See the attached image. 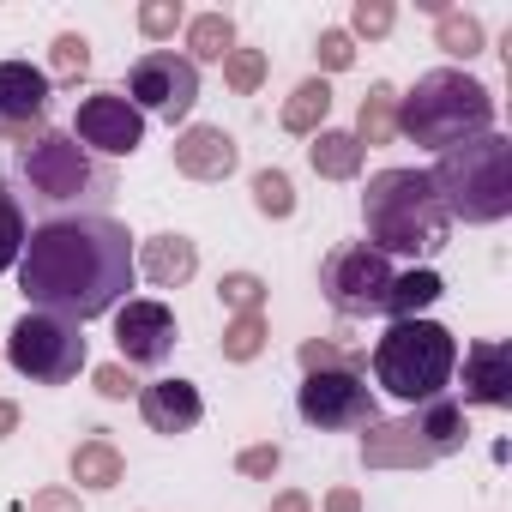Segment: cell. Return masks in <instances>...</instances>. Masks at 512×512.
<instances>
[{
  "mask_svg": "<svg viewBox=\"0 0 512 512\" xmlns=\"http://www.w3.org/2000/svg\"><path fill=\"white\" fill-rule=\"evenodd\" d=\"M13 428H19V404H13V398H0V440H7Z\"/></svg>",
  "mask_w": 512,
  "mask_h": 512,
  "instance_id": "60d3db41",
  "label": "cell"
},
{
  "mask_svg": "<svg viewBox=\"0 0 512 512\" xmlns=\"http://www.w3.org/2000/svg\"><path fill=\"white\" fill-rule=\"evenodd\" d=\"M320 73H344V67H356V37L350 31H320Z\"/></svg>",
  "mask_w": 512,
  "mask_h": 512,
  "instance_id": "e575fe53",
  "label": "cell"
},
{
  "mask_svg": "<svg viewBox=\"0 0 512 512\" xmlns=\"http://www.w3.org/2000/svg\"><path fill=\"white\" fill-rule=\"evenodd\" d=\"M308 163H314V175H326V181H356V175H362V145H356V133L320 127L314 145H308Z\"/></svg>",
  "mask_w": 512,
  "mask_h": 512,
  "instance_id": "ffe728a7",
  "label": "cell"
},
{
  "mask_svg": "<svg viewBox=\"0 0 512 512\" xmlns=\"http://www.w3.org/2000/svg\"><path fill=\"white\" fill-rule=\"evenodd\" d=\"M49 61H55V79H79V73L91 67V43H85L79 31H61L55 49H49Z\"/></svg>",
  "mask_w": 512,
  "mask_h": 512,
  "instance_id": "d6a6232c",
  "label": "cell"
},
{
  "mask_svg": "<svg viewBox=\"0 0 512 512\" xmlns=\"http://www.w3.org/2000/svg\"><path fill=\"white\" fill-rule=\"evenodd\" d=\"M181 25H187V13H181V0H145V7H139V31H145L151 43L175 37Z\"/></svg>",
  "mask_w": 512,
  "mask_h": 512,
  "instance_id": "1f68e13d",
  "label": "cell"
},
{
  "mask_svg": "<svg viewBox=\"0 0 512 512\" xmlns=\"http://www.w3.org/2000/svg\"><path fill=\"white\" fill-rule=\"evenodd\" d=\"M253 211L272 217V223L296 217V187H290L284 169H260V175H253Z\"/></svg>",
  "mask_w": 512,
  "mask_h": 512,
  "instance_id": "484cf974",
  "label": "cell"
},
{
  "mask_svg": "<svg viewBox=\"0 0 512 512\" xmlns=\"http://www.w3.org/2000/svg\"><path fill=\"white\" fill-rule=\"evenodd\" d=\"M25 211H19V199L0 187V272H13L19 266V253H25Z\"/></svg>",
  "mask_w": 512,
  "mask_h": 512,
  "instance_id": "83f0119b",
  "label": "cell"
},
{
  "mask_svg": "<svg viewBox=\"0 0 512 512\" xmlns=\"http://www.w3.org/2000/svg\"><path fill=\"white\" fill-rule=\"evenodd\" d=\"M272 512H314V500H308L302 488H284V494L272 500Z\"/></svg>",
  "mask_w": 512,
  "mask_h": 512,
  "instance_id": "ab89813d",
  "label": "cell"
},
{
  "mask_svg": "<svg viewBox=\"0 0 512 512\" xmlns=\"http://www.w3.org/2000/svg\"><path fill=\"white\" fill-rule=\"evenodd\" d=\"M452 374H458V338L434 320H392L386 338L374 344V380L404 404L446 398Z\"/></svg>",
  "mask_w": 512,
  "mask_h": 512,
  "instance_id": "5b68a950",
  "label": "cell"
},
{
  "mask_svg": "<svg viewBox=\"0 0 512 512\" xmlns=\"http://www.w3.org/2000/svg\"><path fill=\"white\" fill-rule=\"evenodd\" d=\"M296 410H302V422H308V428H326V434H344V428H368V422H380L368 380H362V374H350V368L308 374V380H302V392H296Z\"/></svg>",
  "mask_w": 512,
  "mask_h": 512,
  "instance_id": "8fae6325",
  "label": "cell"
},
{
  "mask_svg": "<svg viewBox=\"0 0 512 512\" xmlns=\"http://www.w3.org/2000/svg\"><path fill=\"white\" fill-rule=\"evenodd\" d=\"M278 464H284V452H278L272 440L241 446V452H235V470H241V476H278Z\"/></svg>",
  "mask_w": 512,
  "mask_h": 512,
  "instance_id": "d590c367",
  "label": "cell"
},
{
  "mask_svg": "<svg viewBox=\"0 0 512 512\" xmlns=\"http://www.w3.org/2000/svg\"><path fill=\"white\" fill-rule=\"evenodd\" d=\"M464 404H488V410L512 404V344L482 338L464 350Z\"/></svg>",
  "mask_w": 512,
  "mask_h": 512,
  "instance_id": "9a60e30c",
  "label": "cell"
},
{
  "mask_svg": "<svg viewBox=\"0 0 512 512\" xmlns=\"http://www.w3.org/2000/svg\"><path fill=\"white\" fill-rule=\"evenodd\" d=\"M398 133L428 145V151H452L464 139L494 133V91L458 67H434L416 79L410 97H398Z\"/></svg>",
  "mask_w": 512,
  "mask_h": 512,
  "instance_id": "3957f363",
  "label": "cell"
},
{
  "mask_svg": "<svg viewBox=\"0 0 512 512\" xmlns=\"http://www.w3.org/2000/svg\"><path fill=\"white\" fill-rule=\"evenodd\" d=\"M217 296H223L229 314H260V302H266V278H260V272H223Z\"/></svg>",
  "mask_w": 512,
  "mask_h": 512,
  "instance_id": "f1b7e54d",
  "label": "cell"
},
{
  "mask_svg": "<svg viewBox=\"0 0 512 512\" xmlns=\"http://www.w3.org/2000/svg\"><path fill=\"white\" fill-rule=\"evenodd\" d=\"M127 103L139 115H163V121H187L199 103V67L175 49H145L127 67Z\"/></svg>",
  "mask_w": 512,
  "mask_h": 512,
  "instance_id": "30bf717a",
  "label": "cell"
},
{
  "mask_svg": "<svg viewBox=\"0 0 512 512\" xmlns=\"http://www.w3.org/2000/svg\"><path fill=\"white\" fill-rule=\"evenodd\" d=\"M326 368L362 374V356H356V350H338L332 338H308V344H302V374H326Z\"/></svg>",
  "mask_w": 512,
  "mask_h": 512,
  "instance_id": "4dcf8cb0",
  "label": "cell"
},
{
  "mask_svg": "<svg viewBox=\"0 0 512 512\" xmlns=\"http://www.w3.org/2000/svg\"><path fill=\"white\" fill-rule=\"evenodd\" d=\"M43 115H49V73L31 61H0V127L43 133Z\"/></svg>",
  "mask_w": 512,
  "mask_h": 512,
  "instance_id": "5bb4252c",
  "label": "cell"
},
{
  "mask_svg": "<svg viewBox=\"0 0 512 512\" xmlns=\"http://www.w3.org/2000/svg\"><path fill=\"white\" fill-rule=\"evenodd\" d=\"M392 260L386 253H374L368 241H344L326 253V266H320V290L326 302L344 314V320H368L386 308V290H392Z\"/></svg>",
  "mask_w": 512,
  "mask_h": 512,
  "instance_id": "9c48e42d",
  "label": "cell"
},
{
  "mask_svg": "<svg viewBox=\"0 0 512 512\" xmlns=\"http://www.w3.org/2000/svg\"><path fill=\"white\" fill-rule=\"evenodd\" d=\"M326 512H362V494L356 488H332L326 494Z\"/></svg>",
  "mask_w": 512,
  "mask_h": 512,
  "instance_id": "f35d334b",
  "label": "cell"
},
{
  "mask_svg": "<svg viewBox=\"0 0 512 512\" xmlns=\"http://www.w3.org/2000/svg\"><path fill=\"white\" fill-rule=\"evenodd\" d=\"M326 115H332V85L326 79H302L290 97H284V133H302V139H314L320 127H326Z\"/></svg>",
  "mask_w": 512,
  "mask_h": 512,
  "instance_id": "44dd1931",
  "label": "cell"
},
{
  "mask_svg": "<svg viewBox=\"0 0 512 512\" xmlns=\"http://www.w3.org/2000/svg\"><path fill=\"white\" fill-rule=\"evenodd\" d=\"M464 440H470L464 404H458V398H434V404H416L410 416L368 422V434H362V464H368V470H428V464L464 452Z\"/></svg>",
  "mask_w": 512,
  "mask_h": 512,
  "instance_id": "8992f818",
  "label": "cell"
},
{
  "mask_svg": "<svg viewBox=\"0 0 512 512\" xmlns=\"http://www.w3.org/2000/svg\"><path fill=\"white\" fill-rule=\"evenodd\" d=\"M73 139L91 157H133L145 145V115L121 97V91H91L73 115Z\"/></svg>",
  "mask_w": 512,
  "mask_h": 512,
  "instance_id": "7c38bea8",
  "label": "cell"
},
{
  "mask_svg": "<svg viewBox=\"0 0 512 512\" xmlns=\"http://www.w3.org/2000/svg\"><path fill=\"white\" fill-rule=\"evenodd\" d=\"M31 512H79V494L73 488H37L31 494Z\"/></svg>",
  "mask_w": 512,
  "mask_h": 512,
  "instance_id": "74e56055",
  "label": "cell"
},
{
  "mask_svg": "<svg viewBox=\"0 0 512 512\" xmlns=\"http://www.w3.org/2000/svg\"><path fill=\"white\" fill-rule=\"evenodd\" d=\"M440 296H446L440 272L416 266V272H398V278H392V290H386V308H380V314H392V320H416V314H422V308H434Z\"/></svg>",
  "mask_w": 512,
  "mask_h": 512,
  "instance_id": "7402d4cb",
  "label": "cell"
},
{
  "mask_svg": "<svg viewBox=\"0 0 512 512\" xmlns=\"http://www.w3.org/2000/svg\"><path fill=\"white\" fill-rule=\"evenodd\" d=\"M446 217H464V223H500L512 211V139L500 133H482V139H464L452 151H440V163L428 169Z\"/></svg>",
  "mask_w": 512,
  "mask_h": 512,
  "instance_id": "277c9868",
  "label": "cell"
},
{
  "mask_svg": "<svg viewBox=\"0 0 512 512\" xmlns=\"http://www.w3.org/2000/svg\"><path fill=\"white\" fill-rule=\"evenodd\" d=\"M235 49V25H229V13H199V19H187V61L199 67V61H223Z\"/></svg>",
  "mask_w": 512,
  "mask_h": 512,
  "instance_id": "cb8c5ba5",
  "label": "cell"
},
{
  "mask_svg": "<svg viewBox=\"0 0 512 512\" xmlns=\"http://www.w3.org/2000/svg\"><path fill=\"white\" fill-rule=\"evenodd\" d=\"M67 470H73V482H79V488H91V494H109V488L127 476V458H121V446H115V440L91 434V440H79V446H73Z\"/></svg>",
  "mask_w": 512,
  "mask_h": 512,
  "instance_id": "d6986e66",
  "label": "cell"
},
{
  "mask_svg": "<svg viewBox=\"0 0 512 512\" xmlns=\"http://www.w3.org/2000/svg\"><path fill=\"white\" fill-rule=\"evenodd\" d=\"M19 290L31 296V308L73 320V326L115 314L121 296L133 290L127 223H115L103 211H73V217L37 223L19 253Z\"/></svg>",
  "mask_w": 512,
  "mask_h": 512,
  "instance_id": "6da1fadb",
  "label": "cell"
},
{
  "mask_svg": "<svg viewBox=\"0 0 512 512\" xmlns=\"http://www.w3.org/2000/svg\"><path fill=\"white\" fill-rule=\"evenodd\" d=\"M7 362L31 380V386H67L79 368H85V338L73 320H55L43 308H31L13 338H7Z\"/></svg>",
  "mask_w": 512,
  "mask_h": 512,
  "instance_id": "ba28073f",
  "label": "cell"
},
{
  "mask_svg": "<svg viewBox=\"0 0 512 512\" xmlns=\"http://www.w3.org/2000/svg\"><path fill=\"white\" fill-rule=\"evenodd\" d=\"M398 25V13L386 7V0H356V7H350V31L356 37H386Z\"/></svg>",
  "mask_w": 512,
  "mask_h": 512,
  "instance_id": "836d02e7",
  "label": "cell"
},
{
  "mask_svg": "<svg viewBox=\"0 0 512 512\" xmlns=\"http://www.w3.org/2000/svg\"><path fill=\"white\" fill-rule=\"evenodd\" d=\"M235 163H241V151H235V139L223 127H187L175 139V169L187 181H229Z\"/></svg>",
  "mask_w": 512,
  "mask_h": 512,
  "instance_id": "e0dca14e",
  "label": "cell"
},
{
  "mask_svg": "<svg viewBox=\"0 0 512 512\" xmlns=\"http://www.w3.org/2000/svg\"><path fill=\"white\" fill-rule=\"evenodd\" d=\"M139 272L157 284V290H181L193 272H199V247L187 235H151L145 253H139Z\"/></svg>",
  "mask_w": 512,
  "mask_h": 512,
  "instance_id": "ac0fdd59",
  "label": "cell"
},
{
  "mask_svg": "<svg viewBox=\"0 0 512 512\" xmlns=\"http://www.w3.org/2000/svg\"><path fill=\"white\" fill-rule=\"evenodd\" d=\"M223 85L241 91V97L260 91V85H266V55H260V49H229V55H223Z\"/></svg>",
  "mask_w": 512,
  "mask_h": 512,
  "instance_id": "f546056e",
  "label": "cell"
},
{
  "mask_svg": "<svg viewBox=\"0 0 512 512\" xmlns=\"http://www.w3.org/2000/svg\"><path fill=\"white\" fill-rule=\"evenodd\" d=\"M139 416L151 434H187V428H199L205 398L193 380H151V386H139Z\"/></svg>",
  "mask_w": 512,
  "mask_h": 512,
  "instance_id": "2e32d148",
  "label": "cell"
},
{
  "mask_svg": "<svg viewBox=\"0 0 512 512\" xmlns=\"http://www.w3.org/2000/svg\"><path fill=\"white\" fill-rule=\"evenodd\" d=\"M19 175H25L31 199H43V205H103V199L115 193L109 169H103L73 133H55V127H43V133L25 139Z\"/></svg>",
  "mask_w": 512,
  "mask_h": 512,
  "instance_id": "52a82bcc",
  "label": "cell"
},
{
  "mask_svg": "<svg viewBox=\"0 0 512 512\" xmlns=\"http://www.w3.org/2000/svg\"><path fill=\"white\" fill-rule=\"evenodd\" d=\"M115 350L127 368H163L175 350V314L163 302H127L115 308Z\"/></svg>",
  "mask_w": 512,
  "mask_h": 512,
  "instance_id": "4fadbf2b",
  "label": "cell"
},
{
  "mask_svg": "<svg viewBox=\"0 0 512 512\" xmlns=\"http://www.w3.org/2000/svg\"><path fill=\"white\" fill-rule=\"evenodd\" d=\"M91 386H97V392H103V398H115V404H121V398H133V392H139V380H133V374H127V368H121V362H103V368H97V374H91Z\"/></svg>",
  "mask_w": 512,
  "mask_h": 512,
  "instance_id": "8d00e7d4",
  "label": "cell"
},
{
  "mask_svg": "<svg viewBox=\"0 0 512 512\" xmlns=\"http://www.w3.org/2000/svg\"><path fill=\"white\" fill-rule=\"evenodd\" d=\"M266 350V314H235L223 326V362H253Z\"/></svg>",
  "mask_w": 512,
  "mask_h": 512,
  "instance_id": "4316f807",
  "label": "cell"
},
{
  "mask_svg": "<svg viewBox=\"0 0 512 512\" xmlns=\"http://www.w3.org/2000/svg\"><path fill=\"white\" fill-rule=\"evenodd\" d=\"M362 229L374 253H440L452 241V217L428 181V169H380L362 193Z\"/></svg>",
  "mask_w": 512,
  "mask_h": 512,
  "instance_id": "7a4b0ae2",
  "label": "cell"
},
{
  "mask_svg": "<svg viewBox=\"0 0 512 512\" xmlns=\"http://www.w3.org/2000/svg\"><path fill=\"white\" fill-rule=\"evenodd\" d=\"M392 133H398V91L380 79V85H368V97L356 109V145L368 151V145H386Z\"/></svg>",
  "mask_w": 512,
  "mask_h": 512,
  "instance_id": "603a6c76",
  "label": "cell"
},
{
  "mask_svg": "<svg viewBox=\"0 0 512 512\" xmlns=\"http://www.w3.org/2000/svg\"><path fill=\"white\" fill-rule=\"evenodd\" d=\"M434 49H446L452 61H470V55H482V19L476 13H440L434 19Z\"/></svg>",
  "mask_w": 512,
  "mask_h": 512,
  "instance_id": "d4e9b609",
  "label": "cell"
}]
</instances>
